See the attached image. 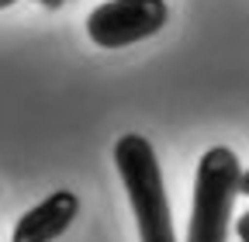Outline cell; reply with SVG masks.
Masks as SVG:
<instances>
[{"instance_id": "cell-1", "label": "cell", "mask_w": 249, "mask_h": 242, "mask_svg": "<svg viewBox=\"0 0 249 242\" xmlns=\"http://www.w3.org/2000/svg\"><path fill=\"white\" fill-rule=\"evenodd\" d=\"M114 166H118L124 194H128L139 239L142 242H177L170 201H166V187H163V170H160L152 142L135 132L121 135L114 142Z\"/></svg>"}, {"instance_id": "cell-2", "label": "cell", "mask_w": 249, "mask_h": 242, "mask_svg": "<svg viewBox=\"0 0 249 242\" xmlns=\"http://www.w3.org/2000/svg\"><path fill=\"white\" fill-rule=\"evenodd\" d=\"M242 163L229 145H211L197 163L187 242H229L235 197L242 194Z\"/></svg>"}, {"instance_id": "cell-8", "label": "cell", "mask_w": 249, "mask_h": 242, "mask_svg": "<svg viewBox=\"0 0 249 242\" xmlns=\"http://www.w3.org/2000/svg\"><path fill=\"white\" fill-rule=\"evenodd\" d=\"M11 4H18V0H0V11H4V7H11Z\"/></svg>"}, {"instance_id": "cell-3", "label": "cell", "mask_w": 249, "mask_h": 242, "mask_svg": "<svg viewBox=\"0 0 249 242\" xmlns=\"http://www.w3.org/2000/svg\"><path fill=\"white\" fill-rule=\"evenodd\" d=\"M170 7L163 0H107L87 17V35L97 49H128L163 32Z\"/></svg>"}, {"instance_id": "cell-5", "label": "cell", "mask_w": 249, "mask_h": 242, "mask_svg": "<svg viewBox=\"0 0 249 242\" xmlns=\"http://www.w3.org/2000/svg\"><path fill=\"white\" fill-rule=\"evenodd\" d=\"M235 235H239V242H249V207H246V215H239V222H235Z\"/></svg>"}, {"instance_id": "cell-6", "label": "cell", "mask_w": 249, "mask_h": 242, "mask_svg": "<svg viewBox=\"0 0 249 242\" xmlns=\"http://www.w3.org/2000/svg\"><path fill=\"white\" fill-rule=\"evenodd\" d=\"M42 7H62V4H70V0H38Z\"/></svg>"}, {"instance_id": "cell-7", "label": "cell", "mask_w": 249, "mask_h": 242, "mask_svg": "<svg viewBox=\"0 0 249 242\" xmlns=\"http://www.w3.org/2000/svg\"><path fill=\"white\" fill-rule=\"evenodd\" d=\"M242 194H249V170L242 173Z\"/></svg>"}, {"instance_id": "cell-4", "label": "cell", "mask_w": 249, "mask_h": 242, "mask_svg": "<svg viewBox=\"0 0 249 242\" xmlns=\"http://www.w3.org/2000/svg\"><path fill=\"white\" fill-rule=\"evenodd\" d=\"M80 215V197L73 190H55L52 197H45L42 204H35L31 211L18 218L11 242H55Z\"/></svg>"}]
</instances>
